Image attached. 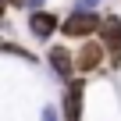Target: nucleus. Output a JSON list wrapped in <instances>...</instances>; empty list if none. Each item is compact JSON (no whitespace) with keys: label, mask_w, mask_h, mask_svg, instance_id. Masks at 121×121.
<instances>
[{"label":"nucleus","mask_w":121,"mask_h":121,"mask_svg":"<svg viewBox=\"0 0 121 121\" xmlns=\"http://www.w3.org/2000/svg\"><path fill=\"white\" fill-rule=\"evenodd\" d=\"M100 11H68L64 18H60V25H57V32L60 36H68V39H89V36H96V29H100Z\"/></svg>","instance_id":"1"},{"label":"nucleus","mask_w":121,"mask_h":121,"mask_svg":"<svg viewBox=\"0 0 121 121\" xmlns=\"http://www.w3.org/2000/svg\"><path fill=\"white\" fill-rule=\"evenodd\" d=\"M96 39L107 50V64L117 71L121 68V14H103L100 29H96Z\"/></svg>","instance_id":"2"},{"label":"nucleus","mask_w":121,"mask_h":121,"mask_svg":"<svg viewBox=\"0 0 121 121\" xmlns=\"http://www.w3.org/2000/svg\"><path fill=\"white\" fill-rule=\"evenodd\" d=\"M103 64H107V50L100 46V39H96V36L82 39V46L75 50V71H78V75H93V71H100Z\"/></svg>","instance_id":"3"},{"label":"nucleus","mask_w":121,"mask_h":121,"mask_svg":"<svg viewBox=\"0 0 121 121\" xmlns=\"http://www.w3.org/2000/svg\"><path fill=\"white\" fill-rule=\"evenodd\" d=\"M25 25H29L32 39L46 43V39H53V32H57L60 18H57L53 11H46V7H32V11H29V18H25Z\"/></svg>","instance_id":"4"},{"label":"nucleus","mask_w":121,"mask_h":121,"mask_svg":"<svg viewBox=\"0 0 121 121\" xmlns=\"http://www.w3.org/2000/svg\"><path fill=\"white\" fill-rule=\"evenodd\" d=\"M82 96H86V82L68 78V89L60 96V117L64 121H82Z\"/></svg>","instance_id":"5"},{"label":"nucleus","mask_w":121,"mask_h":121,"mask_svg":"<svg viewBox=\"0 0 121 121\" xmlns=\"http://www.w3.org/2000/svg\"><path fill=\"white\" fill-rule=\"evenodd\" d=\"M46 64H50V71H53L60 82L75 78V53H71L68 46H50V50H46Z\"/></svg>","instance_id":"6"},{"label":"nucleus","mask_w":121,"mask_h":121,"mask_svg":"<svg viewBox=\"0 0 121 121\" xmlns=\"http://www.w3.org/2000/svg\"><path fill=\"white\" fill-rule=\"evenodd\" d=\"M0 50H4V53H14V57H22V60H29V64H32V50H25V46H14V43H0Z\"/></svg>","instance_id":"7"},{"label":"nucleus","mask_w":121,"mask_h":121,"mask_svg":"<svg viewBox=\"0 0 121 121\" xmlns=\"http://www.w3.org/2000/svg\"><path fill=\"white\" fill-rule=\"evenodd\" d=\"M103 0H75V11H100Z\"/></svg>","instance_id":"8"},{"label":"nucleus","mask_w":121,"mask_h":121,"mask_svg":"<svg viewBox=\"0 0 121 121\" xmlns=\"http://www.w3.org/2000/svg\"><path fill=\"white\" fill-rule=\"evenodd\" d=\"M43 121H60V117H57V107H53V103H46V107H43Z\"/></svg>","instance_id":"9"},{"label":"nucleus","mask_w":121,"mask_h":121,"mask_svg":"<svg viewBox=\"0 0 121 121\" xmlns=\"http://www.w3.org/2000/svg\"><path fill=\"white\" fill-rule=\"evenodd\" d=\"M25 7L32 11V7H46V0H25Z\"/></svg>","instance_id":"10"},{"label":"nucleus","mask_w":121,"mask_h":121,"mask_svg":"<svg viewBox=\"0 0 121 121\" xmlns=\"http://www.w3.org/2000/svg\"><path fill=\"white\" fill-rule=\"evenodd\" d=\"M4 18H7V0H0V25H4Z\"/></svg>","instance_id":"11"},{"label":"nucleus","mask_w":121,"mask_h":121,"mask_svg":"<svg viewBox=\"0 0 121 121\" xmlns=\"http://www.w3.org/2000/svg\"><path fill=\"white\" fill-rule=\"evenodd\" d=\"M7 7H25V0H7Z\"/></svg>","instance_id":"12"}]
</instances>
